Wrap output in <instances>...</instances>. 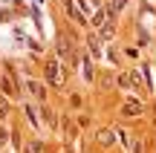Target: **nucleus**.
Segmentation results:
<instances>
[{
	"label": "nucleus",
	"instance_id": "nucleus-1",
	"mask_svg": "<svg viewBox=\"0 0 156 153\" xmlns=\"http://www.w3.org/2000/svg\"><path fill=\"white\" fill-rule=\"evenodd\" d=\"M44 75H46V84H52V87H61V84H64L61 64H58L55 58H49V61H46V67H44Z\"/></svg>",
	"mask_w": 156,
	"mask_h": 153
},
{
	"label": "nucleus",
	"instance_id": "nucleus-2",
	"mask_svg": "<svg viewBox=\"0 0 156 153\" xmlns=\"http://www.w3.org/2000/svg\"><path fill=\"white\" fill-rule=\"evenodd\" d=\"M58 55H61L64 61H69V64H75V52H73V46L67 43V38H58Z\"/></svg>",
	"mask_w": 156,
	"mask_h": 153
},
{
	"label": "nucleus",
	"instance_id": "nucleus-3",
	"mask_svg": "<svg viewBox=\"0 0 156 153\" xmlns=\"http://www.w3.org/2000/svg\"><path fill=\"white\" fill-rule=\"evenodd\" d=\"M142 110H145V104L136 101V98H130V101L122 107V113H124V116H142Z\"/></svg>",
	"mask_w": 156,
	"mask_h": 153
},
{
	"label": "nucleus",
	"instance_id": "nucleus-4",
	"mask_svg": "<svg viewBox=\"0 0 156 153\" xmlns=\"http://www.w3.org/2000/svg\"><path fill=\"white\" fill-rule=\"evenodd\" d=\"M64 6H67V15L73 17L75 23H84V15H81L78 9H75V3H73V0H64Z\"/></svg>",
	"mask_w": 156,
	"mask_h": 153
},
{
	"label": "nucleus",
	"instance_id": "nucleus-5",
	"mask_svg": "<svg viewBox=\"0 0 156 153\" xmlns=\"http://www.w3.org/2000/svg\"><path fill=\"white\" fill-rule=\"evenodd\" d=\"M29 92H32L35 98H46V90H44V84H41V81H29Z\"/></svg>",
	"mask_w": 156,
	"mask_h": 153
},
{
	"label": "nucleus",
	"instance_id": "nucleus-6",
	"mask_svg": "<svg viewBox=\"0 0 156 153\" xmlns=\"http://www.w3.org/2000/svg\"><path fill=\"white\" fill-rule=\"evenodd\" d=\"M107 20H110V15H107V9H98V12L93 15V26H95V29H101V26H104Z\"/></svg>",
	"mask_w": 156,
	"mask_h": 153
},
{
	"label": "nucleus",
	"instance_id": "nucleus-7",
	"mask_svg": "<svg viewBox=\"0 0 156 153\" xmlns=\"http://www.w3.org/2000/svg\"><path fill=\"white\" fill-rule=\"evenodd\" d=\"M23 113H26V119H29V124H32V127H41V121H38V113H35V107L23 104Z\"/></svg>",
	"mask_w": 156,
	"mask_h": 153
},
{
	"label": "nucleus",
	"instance_id": "nucleus-8",
	"mask_svg": "<svg viewBox=\"0 0 156 153\" xmlns=\"http://www.w3.org/2000/svg\"><path fill=\"white\" fill-rule=\"evenodd\" d=\"M41 116H44V121H46V124H49V127H55V113H52V110L46 107V104H44V107H41Z\"/></svg>",
	"mask_w": 156,
	"mask_h": 153
},
{
	"label": "nucleus",
	"instance_id": "nucleus-9",
	"mask_svg": "<svg viewBox=\"0 0 156 153\" xmlns=\"http://www.w3.org/2000/svg\"><path fill=\"white\" fill-rule=\"evenodd\" d=\"M113 139H116V133H113V130H98V142L101 144H113Z\"/></svg>",
	"mask_w": 156,
	"mask_h": 153
},
{
	"label": "nucleus",
	"instance_id": "nucleus-10",
	"mask_svg": "<svg viewBox=\"0 0 156 153\" xmlns=\"http://www.w3.org/2000/svg\"><path fill=\"white\" fill-rule=\"evenodd\" d=\"M0 87H3V92H6V96H15V84H12L9 78H0Z\"/></svg>",
	"mask_w": 156,
	"mask_h": 153
},
{
	"label": "nucleus",
	"instance_id": "nucleus-11",
	"mask_svg": "<svg viewBox=\"0 0 156 153\" xmlns=\"http://www.w3.org/2000/svg\"><path fill=\"white\" fill-rule=\"evenodd\" d=\"M6 116H9V98L0 96V119H6Z\"/></svg>",
	"mask_w": 156,
	"mask_h": 153
},
{
	"label": "nucleus",
	"instance_id": "nucleus-12",
	"mask_svg": "<svg viewBox=\"0 0 156 153\" xmlns=\"http://www.w3.org/2000/svg\"><path fill=\"white\" fill-rule=\"evenodd\" d=\"M26 153H44V144H41V142H29L26 144Z\"/></svg>",
	"mask_w": 156,
	"mask_h": 153
},
{
	"label": "nucleus",
	"instance_id": "nucleus-13",
	"mask_svg": "<svg viewBox=\"0 0 156 153\" xmlns=\"http://www.w3.org/2000/svg\"><path fill=\"white\" fill-rule=\"evenodd\" d=\"M6 142H9V130H6V127L3 124H0V148H3V144Z\"/></svg>",
	"mask_w": 156,
	"mask_h": 153
},
{
	"label": "nucleus",
	"instance_id": "nucleus-14",
	"mask_svg": "<svg viewBox=\"0 0 156 153\" xmlns=\"http://www.w3.org/2000/svg\"><path fill=\"white\" fill-rule=\"evenodd\" d=\"M69 104H73V107H81V104H84V98H81V96H78V92H75V96H73V98H69Z\"/></svg>",
	"mask_w": 156,
	"mask_h": 153
},
{
	"label": "nucleus",
	"instance_id": "nucleus-15",
	"mask_svg": "<svg viewBox=\"0 0 156 153\" xmlns=\"http://www.w3.org/2000/svg\"><path fill=\"white\" fill-rule=\"evenodd\" d=\"M133 148H136L133 153H145V148H142V142H136V144H133Z\"/></svg>",
	"mask_w": 156,
	"mask_h": 153
}]
</instances>
